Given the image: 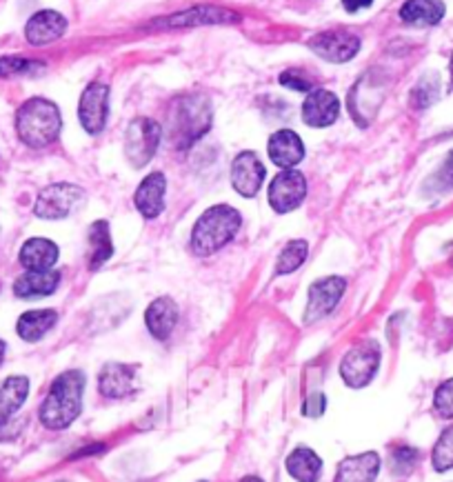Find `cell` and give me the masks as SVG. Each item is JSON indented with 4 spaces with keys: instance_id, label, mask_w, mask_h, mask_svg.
I'll return each instance as SVG.
<instances>
[{
    "instance_id": "1",
    "label": "cell",
    "mask_w": 453,
    "mask_h": 482,
    "mask_svg": "<svg viewBox=\"0 0 453 482\" xmlns=\"http://www.w3.org/2000/svg\"><path fill=\"white\" fill-rule=\"evenodd\" d=\"M84 384H87V375L78 369H69L58 375L38 409L40 424L49 431H62L71 427L83 411Z\"/></svg>"
},
{
    "instance_id": "2",
    "label": "cell",
    "mask_w": 453,
    "mask_h": 482,
    "mask_svg": "<svg viewBox=\"0 0 453 482\" xmlns=\"http://www.w3.org/2000/svg\"><path fill=\"white\" fill-rule=\"evenodd\" d=\"M242 227V216L231 205H213L203 211L191 229L189 249L195 256H211L229 245Z\"/></svg>"
},
{
    "instance_id": "3",
    "label": "cell",
    "mask_w": 453,
    "mask_h": 482,
    "mask_svg": "<svg viewBox=\"0 0 453 482\" xmlns=\"http://www.w3.org/2000/svg\"><path fill=\"white\" fill-rule=\"evenodd\" d=\"M62 116L56 103L47 99H29L16 112V134L31 149L49 147L58 140Z\"/></svg>"
},
{
    "instance_id": "4",
    "label": "cell",
    "mask_w": 453,
    "mask_h": 482,
    "mask_svg": "<svg viewBox=\"0 0 453 482\" xmlns=\"http://www.w3.org/2000/svg\"><path fill=\"white\" fill-rule=\"evenodd\" d=\"M171 143L178 149H187L211 130V103L203 94H187L173 103L169 114Z\"/></svg>"
},
{
    "instance_id": "5",
    "label": "cell",
    "mask_w": 453,
    "mask_h": 482,
    "mask_svg": "<svg viewBox=\"0 0 453 482\" xmlns=\"http://www.w3.org/2000/svg\"><path fill=\"white\" fill-rule=\"evenodd\" d=\"M382 362V349L376 340H360L340 360V378L346 387L364 389L373 383Z\"/></svg>"
},
{
    "instance_id": "6",
    "label": "cell",
    "mask_w": 453,
    "mask_h": 482,
    "mask_svg": "<svg viewBox=\"0 0 453 482\" xmlns=\"http://www.w3.org/2000/svg\"><path fill=\"white\" fill-rule=\"evenodd\" d=\"M163 140V127L151 118H136L124 131V158L131 167L149 165Z\"/></svg>"
},
{
    "instance_id": "7",
    "label": "cell",
    "mask_w": 453,
    "mask_h": 482,
    "mask_svg": "<svg viewBox=\"0 0 453 482\" xmlns=\"http://www.w3.org/2000/svg\"><path fill=\"white\" fill-rule=\"evenodd\" d=\"M83 201V187L74 183H53L38 194L34 202V214L43 220L69 218Z\"/></svg>"
},
{
    "instance_id": "8",
    "label": "cell",
    "mask_w": 453,
    "mask_h": 482,
    "mask_svg": "<svg viewBox=\"0 0 453 482\" xmlns=\"http://www.w3.org/2000/svg\"><path fill=\"white\" fill-rule=\"evenodd\" d=\"M240 23V14L234 10L218 5H195L191 10L176 12L164 19H154L149 23L151 29H187V28H203V25H225Z\"/></svg>"
},
{
    "instance_id": "9",
    "label": "cell",
    "mask_w": 453,
    "mask_h": 482,
    "mask_svg": "<svg viewBox=\"0 0 453 482\" xmlns=\"http://www.w3.org/2000/svg\"><path fill=\"white\" fill-rule=\"evenodd\" d=\"M306 196V178L296 170H282L274 176L266 189V198L275 214H289L298 209Z\"/></svg>"
},
{
    "instance_id": "10",
    "label": "cell",
    "mask_w": 453,
    "mask_h": 482,
    "mask_svg": "<svg viewBox=\"0 0 453 482\" xmlns=\"http://www.w3.org/2000/svg\"><path fill=\"white\" fill-rule=\"evenodd\" d=\"M109 118V87L105 83H89L78 100V121L87 134L98 136Z\"/></svg>"
},
{
    "instance_id": "11",
    "label": "cell",
    "mask_w": 453,
    "mask_h": 482,
    "mask_svg": "<svg viewBox=\"0 0 453 482\" xmlns=\"http://www.w3.org/2000/svg\"><path fill=\"white\" fill-rule=\"evenodd\" d=\"M360 47V38L355 34L345 32V29H333V32H322L318 36H314L309 41V50L314 51L315 56H320L327 63H349L358 56Z\"/></svg>"
},
{
    "instance_id": "12",
    "label": "cell",
    "mask_w": 453,
    "mask_h": 482,
    "mask_svg": "<svg viewBox=\"0 0 453 482\" xmlns=\"http://www.w3.org/2000/svg\"><path fill=\"white\" fill-rule=\"evenodd\" d=\"M346 291V281L340 276H327L320 278L311 285L309 289V300H306V312H305V322H318L322 318H327L333 309L338 307V303L342 300Z\"/></svg>"
},
{
    "instance_id": "13",
    "label": "cell",
    "mask_w": 453,
    "mask_h": 482,
    "mask_svg": "<svg viewBox=\"0 0 453 482\" xmlns=\"http://www.w3.org/2000/svg\"><path fill=\"white\" fill-rule=\"evenodd\" d=\"M338 116H340V100L333 91L315 87L306 94L305 103H302V121L306 127L327 130L338 121Z\"/></svg>"
},
{
    "instance_id": "14",
    "label": "cell",
    "mask_w": 453,
    "mask_h": 482,
    "mask_svg": "<svg viewBox=\"0 0 453 482\" xmlns=\"http://www.w3.org/2000/svg\"><path fill=\"white\" fill-rule=\"evenodd\" d=\"M266 171L256 152H240L231 165V185L242 198H256Z\"/></svg>"
},
{
    "instance_id": "15",
    "label": "cell",
    "mask_w": 453,
    "mask_h": 482,
    "mask_svg": "<svg viewBox=\"0 0 453 482\" xmlns=\"http://www.w3.org/2000/svg\"><path fill=\"white\" fill-rule=\"evenodd\" d=\"M138 367L127 362H107L98 375V391L109 400H120L136 391Z\"/></svg>"
},
{
    "instance_id": "16",
    "label": "cell",
    "mask_w": 453,
    "mask_h": 482,
    "mask_svg": "<svg viewBox=\"0 0 453 482\" xmlns=\"http://www.w3.org/2000/svg\"><path fill=\"white\" fill-rule=\"evenodd\" d=\"M266 154H269V161L280 167V171L296 170L305 158V143L293 130H278L266 143Z\"/></svg>"
},
{
    "instance_id": "17",
    "label": "cell",
    "mask_w": 453,
    "mask_h": 482,
    "mask_svg": "<svg viewBox=\"0 0 453 482\" xmlns=\"http://www.w3.org/2000/svg\"><path fill=\"white\" fill-rule=\"evenodd\" d=\"M67 19L53 10H43L31 16L25 25V38L29 45L44 47L65 36Z\"/></svg>"
},
{
    "instance_id": "18",
    "label": "cell",
    "mask_w": 453,
    "mask_h": 482,
    "mask_svg": "<svg viewBox=\"0 0 453 482\" xmlns=\"http://www.w3.org/2000/svg\"><path fill=\"white\" fill-rule=\"evenodd\" d=\"M164 194H167V178L160 171L147 176L140 185H138L136 194H133V205H136L138 214L147 220H154L163 214L164 209Z\"/></svg>"
},
{
    "instance_id": "19",
    "label": "cell",
    "mask_w": 453,
    "mask_h": 482,
    "mask_svg": "<svg viewBox=\"0 0 453 482\" xmlns=\"http://www.w3.org/2000/svg\"><path fill=\"white\" fill-rule=\"evenodd\" d=\"M145 325L149 329L151 338H155L158 343H167L178 325V304L173 303V298H169V296L155 298L147 307Z\"/></svg>"
},
{
    "instance_id": "20",
    "label": "cell",
    "mask_w": 453,
    "mask_h": 482,
    "mask_svg": "<svg viewBox=\"0 0 453 482\" xmlns=\"http://www.w3.org/2000/svg\"><path fill=\"white\" fill-rule=\"evenodd\" d=\"M380 467L382 460L376 451L349 455V458H345L338 464L333 482H376Z\"/></svg>"
},
{
    "instance_id": "21",
    "label": "cell",
    "mask_w": 453,
    "mask_h": 482,
    "mask_svg": "<svg viewBox=\"0 0 453 482\" xmlns=\"http://www.w3.org/2000/svg\"><path fill=\"white\" fill-rule=\"evenodd\" d=\"M62 273L58 269H44V272H25L13 282V294L18 298H44L58 289Z\"/></svg>"
},
{
    "instance_id": "22",
    "label": "cell",
    "mask_w": 453,
    "mask_h": 482,
    "mask_svg": "<svg viewBox=\"0 0 453 482\" xmlns=\"http://www.w3.org/2000/svg\"><path fill=\"white\" fill-rule=\"evenodd\" d=\"M58 256H60V249L53 241H49V238H29L20 247L18 260L27 272H44V269H53V265L58 263Z\"/></svg>"
},
{
    "instance_id": "23",
    "label": "cell",
    "mask_w": 453,
    "mask_h": 482,
    "mask_svg": "<svg viewBox=\"0 0 453 482\" xmlns=\"http://www.w3.org/2000/svg\"><path fill=\"white\" fill-rule=\"evenodd\" d=\"M444 12L442 0H407L400 7V20L411 28H433L444 19Z\"/></svg>"
},
{
    "instance_id": "24",
    "label": "cell",
    "mask_w": 453,
    "mask_h": 482,
    "mask_svg": "<svg viewBox=\"0 0 453 482\" xmlns=\"http://www.w3.org/2000/svg\"><path fill=\"white\" fill-rule=\"evenodd\" d=\"M56 309H31V312H25L18 318L16 334L20 336L25 343H38V340H43L44 336L56 327Z\"/></svg>"
},
{
    "instance_id": "25",
    "label": "cell",
    "mask_w": 453,
    "mask_h": 482,
    "mask_svg": "<svg viewBox=\"0 0 453 482\" xmlns=\"http://www.w3.org/2000/svg\"><path fill=\"white\" fill-rule=\"evenodd\" d=\"M284 467L296 482H318L322 476V458L309 446H296L287 455Z\"/></svg>"
},
{
    "instance_id": "26",
    "label": "cell",
    "mask_w": 453,
    "mask_h": 482,
    "mask_svg": "<svg viewBox=\"0 0 453 482\" xmlns=\"http://www.w3.org/2000/svg\"><path fill=\"white\" fill-rule=\"evenodd\" d=\"M29 387L31 383L27 375H9L0 383V424H7L12 415L25 405Z\"/></svg>"
},
{
    "instance_id": "27",
    "label": "cell",
    "mask_w": 453,
    "mask_h": 482,
    "mask_svg": "<svg viewBox=\"0 0 453 482\" xmlns=\"http://www.w3.org/2000/svg\"><path fill=\"white\" fill-rule=\"evenodd\" d=\"M87 241H89V249H91L89 267L91 269L102 267V265L114 256V242H111L109 223H105V220H96V223L89 227Z\"/></svg>"
},
{
    "instance_id": "28",
    "label": "cell",
    "mask_w": 453,
    "mask_h": 482,
    "mask_svg": "<svg viewBox=\"0 0 453 482\" xmlns=\"http://www.w3.org/2000/svg\"><path fill=\"white\" fill-rule=\"evenodd\" d=\"M306 256H309V245L302 238H296V241H289L287 245L280 251L278 260H275V273L278 276H289L296 269H300L305 265Z\"/></svg>"
},
{
    "instance_id": "29",
    "label": "cell",
    "mask_w": 453,
    "mask_h": 482,
    "mask_svg": "<svg viewBox=\"0 0 453 482\" xmlns=\"http://www.w3.org/2000/svg\"><path fill=\"white\" fill-rule=\"evenodd\" d=\"M47 65L40 60L22 59V56H0V78L13 76H36L43 74Z\"/></svg>"
},
{
    "instance_id": "30",
    "label": "cell",
    "mask_w": 453,
    "mask_h": 482,
    "mask_svg": "<svg viewBox=\"0 0 453 482\" xmlns=\"http://www.w3.org/2000/svg\"><path fill=\"white\" fill-rule=\"evenodd\" d=\"M431 464L438 473L453 471V424L440 433L431 451Z\"/></svg>"
},
{
    "instance_id": "31",
    "label": "cell",
    "mask_w": 453,
    "mask_h": 482,
    "mask_svg": "<svg viewBox=\"0 0 453 482\" xmlns=\"http://www.w3.org/2000/svg\"><path fill=\"white\" fill-rule=\"evenodd\" d=\"M438 91H440V78L435 76L433 72L426 74L425 78H420L416 87L411 91V103L413 107L417 109H426L438 100Z\"/></svg>"
},
{
    "instance_id": "32",
    "label": "cell",
    "mask_w": 453,
    "mask_h": 482,
    "mask_svg": "<svg viewBox=\"0 0 453 482\" xmlns=\"http://www.w3.org/2000/svg\"><path fill=\"white\" fill-rule=\"evenodd\" d=\"M420 460V451L411 445H398L391 449V471L395 476H409Z\"/></svg>"
},
{
    "instance_id": "33",
    "label": "cell",
    "mask_w": 453,
    "mask_h": 482,
    "mask_svg": "<svg viewBox=\"0 0 453 482\" xmlns=\"http://www.w3.org/2000/svg\"><path fill=\"white\" fill-rule=\"evenodd\" d=\"M278 83L287 90L298 91V94H309L311 90H315V83L305 69H287L278 76Z\"/></svg>"
},
{
    "instance_id": "34",
    "label": "cell",
    "mask_w": 453,
    "mask_h": 482,
    "mask_svg": "<svg viewBox=\"0 0 453 482\" xmlns=\"http://www.w3.org/2000/svg\"><path fill=\"white\" fill-rule=\"evenodd\" d=\"M433 409L440 418L453 420V378L438 384L433 393Z\"/></svg>"
},
{
    "instance_id": "35",
    "label": "cell",
    "mask_w": 453,
    "mask_h": 482,
    "mask_svg": "<svg viewBox=\"0 0 453 482\" xmlns=\"http://www.w3.org/2000/svg\"><path fill=\"white\" fill-rule=\"evenodd\" d=\"M429 187L433 189V192H440V194L453 189V152L444 158L442 167L435 171V176H431Z\"/></svg>"
},
{
    "instance_id": "36",
    "label": "cell",
    "mask_w": 453,
    "mask_h": 482,
    "mask_svg": "<svg viewBox=\"0 0 453 482\" xmlns=\"http://www.w3.org/2000/svg\"><path fill=\"white\" fill-rule=\"evenodd\" d=\"M327 411V396L322 391H314L302 402V415L306 418H320Z\"/></svg>"
},
{
    "instance_id": "37",
    "label": "cell",
    "mask_w": 453,
    "mask_h": 482,
    "mask_svg": "<svg viewBox=\"0 0 453 482\" xmlns=\"http://www.w3.org/2000/svg\"><path fill=\"white\" fill-rule=\"evenodd\" d=\"M373 0H342V7H345V12H349V14H355V12L360 10H369Z\"/></svg>"
},
{
    "instance_id": "38",
    "label": "cell",
    "mask_w": 453,
    "mask_h": 482,
    "mask_svg": "<svg viewBox=\"0 0 453 482\" xmlns=\"http://www.w3.org/2000/svg\"><path fill=\"white\" fill-rule=\"evenodd\" d=\"M4 353H7V344H4V340H0V365L4 360Z\"/></svg>"
},
{
    "instance_id": "39",
    "label": "cell",
    "mask_w": 453,
    "mask_h": 482,
    "mask_svg": "<svg viewBox=\"0 0 453 482\" xmlns=\"http://www.w3.org/2000/svg\"><path fill=\"white\" fill-rule=\"evenodd\" d=\"M240 482H265V480H262V478H258V476H244Z\"/></svg>"
},
{
    "instance_id": "40",
    "label": "cell",
    "mask_w": 453,
    "mask_h": 482,
    "mask_svg": "<svg viewBox=\"0 0 453 482\" xmlns=\"http://www.w3.org/2000/svg\"><path fill=\"white\" fill-rule=\"evenodd\" d=\"M449 74H451V90H453V54H451V60H449Z\"/></svg>"
},
{
    "instance_id": "41",
    "label": "cell",
    "mask_w": 453,
    "mask_h": 482,
    "mask_svg": "<svg viewBox=\"0 0 453 482\" xmlns=\"http://www.w3.org/2000/svg\"><path fill=\"white\" fill-rule=\"evenodd\" d=\"M56 482H65V480H56Z\"/></svg>"
}]
</instances>
